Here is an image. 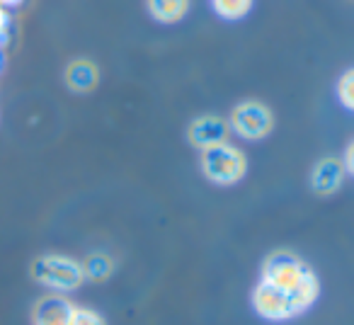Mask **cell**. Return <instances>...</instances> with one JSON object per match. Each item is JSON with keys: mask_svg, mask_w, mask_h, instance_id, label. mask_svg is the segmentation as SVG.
<instances>
[{"mask_svg": "<svg viewBox=\"0 0 354 325\" xmlns=\"http://www.w3.org/2000/svg\"><path fill=\"white\" fill-rule=\"evenodd\" d=\"M146 8L153 20L162 22V25H172L189 12V0H146Z\"/></svg>", "mask_w": 354, "mask_h": 325, "instance_id": "10", "label": "cell"}, {"mask_svg": "<svg viewBox=\"0 0 354 325\" xmlns=\"http://www.w3.org/2000/svg\"><path fill=\"white\" fill-rule=\"evenodd\" d=\"M228 127L236 136L245 138V141H260V138L270 136V131L274 129V117H272V109L265 102L245 100V102L233 107Z\"/></svg>", "mask_w": 354, "mask_h": 325, "instance_id": "3", "label": "cell"}, {"mask_svg": "<svg viewBox=\"0 0 354 325\" xmlns=\"http://www.w3.org/2000/svg\"><path fill=\"white\" fill-rule=\"evenodd\" d=\"M318 294H320L318 277H315V272H310V275L299 284V289H296L294 294L289 296L291 306H294V313L299 315V313H304V310H308L310 306L318 301Z\"/></svg>", "mask_w": 354, "mask_h": 325, "instance_id": "11", "label": "cell"}, {"mask_svg": "<svg viewBox=\"0 0 354 325\" xmlns=\"http://www.w3.org/2000/svg\"><path fill=\"white\" fill-rule=\"evenodd\" d=\"M35 277L56 291H71L83 281V265L64 255H46L35 262Z\"/></svg>", "mask_w": 354, "mask_h": 325, "instance_id": "4", "label": "cell"}, {"mask_svg": "<svg viewBox=\"0 0 354 325\" xmlns=\"http://www.w3.org/2000/svg\"><path fill=\"white\" fill-rule=\"evenodd\" d=\"M344 175H347V170H344L342 160L323 158L320 162H315L313 173H310V187L315 194H333L342 187Z\"/></svg>", "mask_w": 354, "mask_h": 325, "instance_id": "7", "label": "cell"}, {"mask_svg": "<svg viewBox=\"0 0 354 325\" xmlns=\"http://www.w3.org/2000/svg\"><path fill=\"white\" fill-rule=\"evenodd\" d=\"M310 267L304 260H299L291 252H274L265 260L262 265V284L272 286V289L281 291V294L291 296L299 284L310 275Z\"/></svg>", "mask_w": 354, "mask_h": 325, "instance_id": "2", "label": "cell"}, {"mask_svg": "<svg viewBox=\"0 0 354 325\" xmlns=\"http://www.w3.org/2000/svg\"><path fill=\"white\" fill-rule=\"evenodd\" d=\"M112 272H114V262H112V257L104 255V252H95V255H90L88 260L83 262V277H88V279H93V281L107 279Z\"/></svg>", "mask_w": 354, "mask_h": 325, "instance_id": "12", "label": "cell"}, {"mask_svg": "<svg viewBox=\"0 0 354 325\" xmlns=\"http://www.w3.org/2000/svg\"><path fill=\"white\" fill-rule=\"evenodd\" d=\"M202 173L209 183L218 185V187H231V185L241 183L248 173L245 153L233 143L207 148L202 151Z\"/></svg>", "mask_w": 354, "mask_h": 325, "instance_id": "1", "label": "cell"}, {"mask_svg": "<svg viewBox=\"0 0 354 325\" xmlns=\"http://www.w3.org/2000/svg\"><path fill=\"white\" fill-rule=\"evenodd\" d=\"M342 165H344V170H347V173L354 178V141L349 143V146H347V151H344Z\"/></svg>", "mask_w": 354, "mask_h": 325, "instance_id": "16", "label": "cell"}, {"mask_svg": "<svg viewBox=\"0 0 354 325\" xmlns=\"http://www.w3.org/2000/svg\"><path fill=\"white\" fill-rule=\"evenodd\" d=\"M189 143L199 151H207V148L221 146V143H228V136H231V127H228L226 119L216 117V114H204V117H197L187 129Z\"/></svg>", "mask_w": 354, "mask_h": 325, "instance_id": "6", "label": "cell"}, {"mask_svg": "<svg viewBox=\"0 0 354 325\" xmlns=\"http://www.w3.org/2000/svg\"><path fill=\"white\" fill-rule=\"evenodd\" d=\"M73 310L64 296H44L35 308V325H71Z\"/></svg>", "mask_w": 354, "mask_h": 325, "instance_id": "8", "label": "cell"}, {"mask_svg": "<svg viewBox=\"0 0 354 325\" xmlns=\"http://www.w3.org/2000/svg\"><path fill=\"white\" fill-rule=\"evenodd\" d=\"M97 80H100L97 66L88 59H75L66 68V83H68V88L73 93H90L97 85Z\"/></svg>", "mask_w": 354, "mask_h": 325, "instance_id": "9", "label": "cell"}, {"mask_svg": "<svg viewBox=\"0 0 354 325\" xmlns=\"http://www.w3.org/2000/svg\"><path fill=\"white\" fill-rule=\"evenodd\" d=\"M212 6L223 20H241L252 10V0H212Z\"/></svg>", "mask_w": 354, "mask_h": 325, "instance_id": "13", "label": "cell"}, {"mask_svg": "<svg viewBox=\"0 0 354 325\" xmlns=\"http://www.w3.org/2000/svg\"><path fill=\"white\" fill-rule=\"evenodd\" d=\"M337 100L344 109L354 112V68L344 71L337 80Z\"/></svg>", "mask_w": 354, "mask_h": 325, "instance_id": "14", "label": "cell"}, {"mask_svg": "<svg viewBox=\"0 0 354 325\" xmlns=\"http://www.w3.org/2000/svg\"><path fill=\"white\" fill-rule=\"evenodd\" d=\"M71 325H104V320H102V315L90 308H75L73 318H71Z\"/></svg>", "mask_w": 354, "mask_h": 325, "instance_id": "15", "label": "cell"}, {"mask_svg": "<svg viewBox=\"0 0 354 325\" xmlns=\"http://www.w3.org/2000/svg\"><path fill=\"white\" fill-rule=\"evenodd\" d=\"M252 308L260 318L272 320V323H284V320L294 318V306H291V299L281 291L272 289L267 284H257L255 291H252Z\"/></svg>", "mask_w": 354, "mask_h": 325, "instance_id": "5", "label": "cell"}]
</instances>
